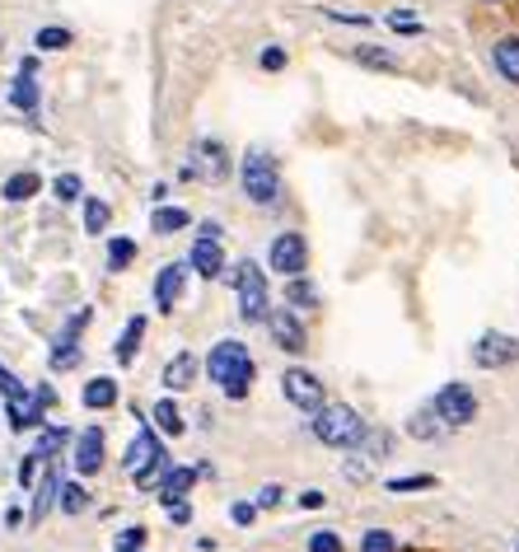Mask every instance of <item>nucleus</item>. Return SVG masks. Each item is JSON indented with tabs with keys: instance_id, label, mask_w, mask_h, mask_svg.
I'll return each instance as SVG.
<instances>
[{
	"instance_id": "412c9836",
	"label": "nucleus",
	"mask_w": 519,
	"mask_h": 552,
	"mask_svg": "<svg viewBox=\"0 0 519 552\" xmlns=\"http://www.w3.org/2000/svg\"><path fill=\"white\" fill-rule=\"evenodd\" d=\"M141 338H146V319L136 314V319H127V328H122V338H118V347H113V356H118V366H131V361H136V347H141Z\"/></svg>"
},
{
	"instance_id": "f257e3e1",
	"label": "nucleus",
	"mask_w": 519,
	"mask_h": 552,
	"mask_svg": "<svg viewBox=\"0 0 519 552\" xmlns=\"http://www.w3.org/2000/svg\"><path fill=\"white\" fill-rule=\"evenodd\" d=\"M206 370H211V384H221L225 398H234V403H239V398H249L253 375H258L249 347H243L239 338L215 342V347H211V356H206Z\"/></svg>"
},
{
	"instance_id": "8fccbe9b",
	"label": "nucleus",
	"mask_w": 519,
	"mask_h": 552,
	"mask_svg": "<svg viewBox=\"0 0 519 552\" xmlns=\"http://www.w3.org/2000/svg\"><path fill=\"white\" fill-rule=\"evenodd\" d=\"M486 5H496V0H486Z\"/></svg>"
},
{
	"instance_id": "1a4fd4ad",
	"label": "nucleus",
	"mask_w": 519,
	"mask_h": 552,
	"mask_svg": "<svg viewBox=\"0 0 519 552\" xmlns=\"http://www.w3.org/2000/svg\"><path fill=\"white\" fill-rule=\"evenodd\" d=\"M85 328H90V309H75L66 319V328H61L57 347H52V356H47L52 370H75L80 366V333H85Z\"/></svg>"
},
{
	"instance_id": "0eeeda50",
	"label": "nucleus",
	"mask_w": 519,
	"mask_h": 552,
	"mask_svg": "<svg viewBox=\"0 0 519 552\" xmlns=\"http://www.w3.org/2000/svg\"><path fill=\"white\" fill-rule=\"evenodd\" d=\"M514 361H519V338H510V333H482L473 342V366L477 370H505Z\"/></svg>"
},
{
	"instance_id": "c85d7f7f",
	"label": "nucleus",
	"mask_w": 519,
	"mask_h": 552,
	"mask_svg": "<svg viewBox=\"0 0 519 552\" xmlns=\"http://www.w3.org/2000/svg\"><path fill=\"white\" fill-rule=\"evenodd\" d=\"M71 43H75V33L61 29V24H47V29L33 33V47H38V52H61V47H71Z\"/></svg>"
},
{
	"instance_id": "6ab92c4d",
	"label": "nucleus",
	"mask_w": 519,
	"mask_h": 552,
	"mask_svg": "<svg viewBox=\"0 0 519 552\" xmlns=\"http://www.w3.org/2000/svg\"><path fill=\"white\" fill-rule=\"evenodd\" d=\"M491 66H496L510 85H519V38H501L491 47Z\"/></svg>"
},
{
	"instance_id": "20e7f679",
	"label": "nucleus",
	"mask_w": 519,
	"mask_h": 552,
	"mask_svg": "<svg viewBox=\"0 0 519 552\" xmlns=\"http://www.w3.org/2000/svg\"><path fill=\"white\" fill-rule=\"evenodd\" d=\"M230 281H234V290H239V319L243 323H262L267 319V276H262V267L258 262H239L234 271H230Z\"/></svg>"
},
{
	"instance_id": "a878e982",
	"label": "nucleus",
	"mask_w": 519,
	"mask_h": 552,
	"mask_svg": "<svg viewBox=\"0 0 519 552\" xmlns=\"http://www.w3.org/2000/svg\"><path fill=\"white\" fill-rule=\"evenodd\" d=\"M136 262V239L118 234V239H108V271H127Z\"/></svg>"
},
{
	"instance_id": "f03ea898",
	"label": "nucleus",
	"mask_w": 519,
	"mask_h": 552,
	"mask_svg": "<svg viewBox=\"0 0 519 552\" xmlns=\"http://www.w3.org/2000/svg\"><path fill=\"white\" fill-rule=\"evenodd\" d=\"M239 183H243V197H249L253 206H277L281 197V169H277V159H271L267 150H249L239 164Z\"/></svg>"
},
{
	"instance_id": "a19ab883",
	"label": "nucleus",
	"mask_w": 519,
	"mask_h": 552,
	"mask_svg": "<svg viewBox=\"0 0 519 552\" xmlns=\"http://www.w3.org/2000/svg\"><path fill=\"white\" fill-rule=\"evenodd\" d=\"M281 501H286V491H281L277 482H267V487L258 491V506H262V510H277Z\"/></svg>"
},
{
	"instance_id": "f8f14e48",
	"label": "nucleus",
	"mask_w": 519,
	"mask_h": 552,
	"mask_svg": "<svg viewBox=\"0 0 519 552\" xmlns=\"http://www.w3.org/2000/svg\"><path fill=\"white\" fill-rule=\"evenodd\" d=\"M159 463H164L159 440H155L150 426H141V431H136V440L127 445V473H131V478H146V473H155Z\"/></svg>"
},
{
	"instance_id": "49530a36",
	"label": "nucleus",
	"mask_w": 519,
	"mask_h": 552,
	"mask_svg": "<svg viewBox=\"0 0 519 552\" xmlns=\"http://www.w3.org/2000/svg\"><path fill=\"white\" fill-rule=\"evenodd\" d=\"M33 473H38V454H29L19 463V487H33Z\"/></svg>"
},
{
	"instance_id": "9b49d317",
	"label": "nucleus",
	"mask_w": 519,
	"mask_h": 552,
	"mask_svg": "<svg viewBox=\"0 0 519 552\" xmlns=\"http://www.w3.org/2000/svg\"><path fill=\"white\" fill-rule=\"evenodd\" d=\"M281 394H286V403L299 407V412H318V407H323V384H318L314 370H286V375H281Z\"/></svg>"
},
{
	"instance_id": "7c9ffc66",
	"label": "nucleus",
	"mask_w": 519,
	"mask_h": 552,
	"mask_svg": "<svg viewBox=\"0 0 519 552\" xmlns=\"http://www.w3.org/2000/svg\"><path fill=\"white\" fill-rule=\"evenodd\" d=\"M57 506L66 510V515H80L90 506V491L80 487V482H61V491H57Z\"/></svg>"
},
{
	"instance_id": "58836bf2",
	"label": "nucleus",
	"mask_w": 519,
	"mask_h": 552,
	"mask_svg": "<svg viewBox=\"0 0 519 552\" xmlns=\"http://www.w3.org/2000/svg\"><path fill=\"white\" fill-rule=\"evenodd\" d=\"M435 487V478H389V491H430Z\"/></svg>"
},
{
	"instance_id": "5701e85b",
	"label": "nucleus",
	"mask_w": 519,
	"mask_h": 552,
	"mask_svg": "<svg viewBox=\"0 0 519 552\" xmlns=\"http://www.w3.org/2000/svg\"><path fill=\"white\" fill-rule=\"evenodd\" d=\"M193 225V215H187L183 206H159L155 215H150V230L155 234H178V230H187Z\"/></svg>"
},
{
	"instance_id": "2eb2a0df",
	"label": "nucleus",
	"mask_w": 519,
	"mask_h": 552,
	"mask_svg": "<svg viewBox=\"0 0 519 552\" xmlns=\"http://www.w3.org/2000/svg\"><path fill=\"white\" fill-rule=\"evenodd\" d=\"M99 463H103V431L90 426V431H80V440H75V473L80 478H94Z\"/></svg>"
},
{
	"instance_id": "ddd939ff",
	"label": "nucleus",
	"mask_w": 519,
	"mask_h": 552,
	"mask_svg": "<svg viewBox=\"0 0 519 552\" xmlns=\"http://www.w3.org/2000/svg\"><path fill=\"white\" fill-rule=\"evenodd\" d=\"M183 286H187V262H164L155 276V305L164 314H174V305L183 300Z\"/></svg>"
},
{
	"instance_id": "c03bdc74",
	"label": "nucleus",
	"mask_w": 519,
	"mask_h": 552,
	"mask_svg": "<svg viewBox=\"0 0 519 552\" xmlns=\"http://www.w3.org/2000/svg\"><path fill=\"white\" fill-rule=\"evenodd\" d=\"M258 66H262V71H281V66H286V52H281V47H267L262 57H258Z\"/></svg>"
},
{
	"instance_id": "6e6552de",
	"label": "nucleus",
	"mask_w": 519,
	"mask_h": 552,
	"mask_svg": "<svg viewBox=\"0 0 519 552\" xmlns=\"http://www.w3.org/2000/svg\"><path fill=\"white\" fill-rule=\"evenodd\" d=\"M267 262H271V271H281V276H299V271L309 267V243H305V234H295V230L277 234V239H271Z\"/></svg>"
},
{
	"instance_id": "4468645a",
	"label": "nucleus",
	"mask_w": 519,
	"mask_h": 552,
	"mask_svg": "<svg viewBox=\"0 0 519 552\" xmlns=\"http://www.w3.org/2000/svg\"><path fill=\"white\" fill-rule=\"evenodd\" d=\"M187 267L193 271H202L206 281H215V276H225V248H221V239H197L193 243V253H187Z\"/></svg>"
},
{
	"instance_id": "473e14b6",
	"label": "nucleus",
	"mask_w": 519,
	"mask_h": 552,
	"mask_svg": "<svg viewBox=\"0 0 519 552\" xmlns=\"http://www.w3.org/2000/svg\"><path fill=\"white\" fill-rule=\"evenodd\" d=\"M407 435L412 440H435L440 435V417H435V412H417V417L407 422Z\"/></svg>"
},
{
	"instance_id": "e433bc0d",
	"label": "nucleus",
	"mask_w": 519,
	"mask_h": 552,
	"mask_svg": "<svg viewBox=\"0 0 519 552\" xmlns=\"http://www.w3.org/2000/svg\"><path fill=\"white\" fill-rule=\"evenodd\" d=\"M146 538H150V534L141 529V524H136V529H122V534H118V552H141Z\"/></svg>"
},
{
	"instance_id": "bb28decb",
	"label": "nucleus",
	"mask_w": 519,
	"mask_h": 552,
	"mask_svg": "<svg viewBox=\"0 0 519 552\" xmlns=\"http://www.w3.org/2000/svg\"><path fill=\"white\" fill-rule=\"evenodd\" d=\"M113 403H118V384H113V379L99 375V379L85 384V407H99V412H103V407H113Z\"/></svg>"
},
{
	"instance_id": "ea45409f",
	"label": "nucleus",
	"mask_w": 519,
	"mask_h": 552,
	"mask_svg": "<svg viewBox=\"0 0 519 552\" xmlns=\"http://www.w3.org/2000/svg\"><path fill=\"white\" fill-rule=\"evenodd\" d=\"M0 394H5V398H29V384H19L5 366H0Z\"/></svg>"
},
{
	"instance_id": "72a5a7b5",
	"label": "nucleus",
	"mask_w": 519,
	"mask_h": 552,
	"mask_svg": "<svg viewBox=\"0 0 519 552\" xmlns=\"http://www.w3.org/2000/svg\"><path fill=\"white\" fill-rule=\"evenodd\" d=\"M361 552H398V538H393L389 529H370V534L361 538Z\"/></svg>"
},
{
	"instance_id": "9d476101",
	"label": "nucleus",
	"mask_w": 519,
	"mask_h": 552,
	"mask_svg": "<svg viewBox=\"0 0 519 552\" xmlns=\"http://www.w3.org/2000/svg\"><path fill=\"white\" fill-rule=\"evenodd\" d=\"M262 323L271 328V338H277L281 351H290V356L309 351V333H305V323H299V314H295L290 305H286V309H267Z\"/></svg>"
},
{
	"instance_id": "f3484780",
	"label": "nucleus",
	"mask_w": 519,
	"mask_h": 552,
	"mask_svg": "<svg viewBox=\"0 0 519 552\" xmlns=\"http://www.w3.org/2000/svg\"><path fill=\"white\" fill-rule=\"evenodd\" d=\"M193 379H197V356L193 351H178L169 366H164V384H169L174 394H183V389H193Z\"/></svg>"
},
{
	"instance_id": "09e8293b",
	"label": "nucleus",
	"mask_w": 519,
	"mask_h": 552,
	"mask_svg": "<svg viewBox=\"0 0 519 552\" xmlns=\"http://www.w3.org/2000/svg\"><path fill=\"white\" fill-rule=\"evenodd\" d=\"M346 478H351V482H365L370 473H365V463H346Z\"/></svg>"
},
{
	"instance_id": "cd10ccee",
	"label": "nucleus",
	"mask_w": 519,
	"mask_h": 552,
	"mask_svg": "<svg viewBox=\"0 0 519 552\" xmlns=\"http://www.w3.org/2000/svg\"><path fill=\"white\" fill-rule=\"evenodd\" d=\"M356 445H361V459H384V454H389V445H393V435H389V431H379V426H374V431L365 426Z\"/></svg>"
},
{
	"instance_id": "c756f323",
	"label": "nucleus",
	"mask_w": 519,
	"mask_h": 552,
	"mask_svg": "<svg viewBox=\"0 0 519 552\" xmlns=\"http://www.w3.org/2000/svg\"><path fill=\"white\" fill-rule=\"evenodd\" d=\"M108 220H113V206L99 202V197H85V230H90V234H103Z\"/></svg>"
},
{
	"instance_id": "aec40b11",
	"label": "nucleus",
	"mask_w": 519,
	"mask_h": 552,
	"mask_svg": "<svg viewBox=\"0 0 519 552\" xmlns=\"http://www.w3.org/2000/svg\"><path fill=\"white\" fill-rule=\"evenodd\" d=\"M361 66H370V71H402V62H398V52H389V47H379V43H361L356 52H351Z\"/></svg>"
},
{
	"instance_id": "4c0bfd02",
	"label": "nucleus",
	"mask_w": 519,
	"mask_h": 552,
	"mask_svg": "<svg viewBox=\"0 0 519 552\" xmlns=\"http://www.w3.org/2000/svg\"><path fill=\"white\" fill-rule=\"evenodd\" d=\"M309 552H342V538L333 529H318V534H309Z\"/></svg>"
},
{
	"instance_id": "a211bd4d",
	"label": "nucleus",
	"mask_w": 519,
	"mask_h": 552,
	"mask_svg": "<svg viewBox=\"0 0 519 552\" xmlns=\"http://www.w3.org/2000/svg\"><path fill=\"white\" fill-rule=\"evenodd\" d=\"M38 99H42L38 80H33L29 71H19L14 85H10V108H19V113H38Z\"/></svg>"
},
{
	"instance_id": "423d86ee",
	"label": "nucleus",
	"mask_w": 519,
	"mask_h": 552,
	"mask_svg": "<svg viewBox=\"0 0 519 552\" xmlns=\"http://www.w3.org/2000/svg\"><path fill=\"white\" fill-rule=\"evenodd\" d=\"M430 412H435L445 426H468V422L477 417V398H473L468 384H445V389L435 394Z\"/></svg>"
},
{
	"instance_id": "a18cd8bd",
	"label": "nucleus",
	"mask_w": 519,
	"mask_h": 552,
	"mask_svg": "<svg viewBox=\"0 0 519 552\" xmlns=\"http://www.w3.org/2000/svg\"><path fill=\"white\" fill-rule=\"evenodd\" d=\"M230 519H234V524H253V519H258V506L239 501V506H230Z\"/></svg>"
},
{
	"instance_id": "7ed1b4c3",
	"label": "nucleus",
	"mask_w": 519,
	"mask_h": 552,
	"mask_svg": "<svg viewBox=\"0 0 519 552\" xmlns=\"http://www.w3.org/2000/svg\"><path fill=\"white\" fill-rule=\"evenodd\" d=\"M361 431H365V422H361L346 403H323V407L314 412V435L323 440V445H333V450L356 445Z\"/></svg>"
},
{
	"instance_id": "37998d69",
	"label": "nucleus",
	"mask_w": 519,
	"mask_h": 552,
	"mask_svg": "<svg viewBox=\"0 0 519 552\" xmlns=\"http://www.w3.org/2000/svg\"><path fill=\"white\" fill-rule=\"evenodd\" d=\"M164 510H169V519H174V524H187V519H193V506H187L183 496H178V501H164Z\"/></svg>"
},
{
	"instance_id": "dca6fc26",
	"label": "nucleus",
	"mask_w": 519,
	"mask_h": 552,
	"mask_svg": "<svg viewBox=\"0 0 519 552\" xmlns=\"http://www.w3.org/2000/svg\"><path fill=\"white\" fill-rule=\"evenodd\" d=\"M286 305H290L295 314H309V309L323 305L318 290H314V281H309L305 271H299V276H286Z\"/></svg>"
},
{
	"instance_id": "4be33fe9",
	"label": "nucleus",
	"mask_w": 519,
	"mask_h": 552,
	"mask_svg": "<svg viewBox=\"0 0 519 552\" xmlns=\"http://www.w3.org/2000/svg\"><path fill=\"white\" fill-rule=\"evenodd\" d=\"M202 478V468H174V473H164V496H159V501H178V496H187V491H193V482Z\"/></svg>"
},
{
	"instance_id": "79ce46f5",
	"label": "nucleus",
	"mask_w": 519,
	"mask_h": 552,
	"mask_svg": "<svg viewBox=\"0 0 519 552\" xmlns=\"http://www.w3.org/2000/svg\"><path fill=\"white\" fill-rule=\"evenodd\" d=\"M323 19H333V24H351V29H365L370 14H346V10H323Z\"/></svg>"
},
{
	"instance_id": "c9c22d12",
	"label": "nucleus",
	"mask_w": 519,
	"mask_h": 552,
	"mask_svg": "<svg viewBox=\"0 0 519 552\" xmlns=\"http://www.w3.org/2000/svg\"><path fill=\"white\" fill-rule=\"evenodd\" d=\"M61 440H66V426H47V431L38 435V450H33V454H38V459L57 454V450H61Z\"/></svg>"
},
{
	"instance_id": "393cba45",
	"label": "nucleus",
	"mask_w": 519,
	"mask_h": 552,
	"mask_svg": "<svg viewBox=\"0 0 519 552\" xmlns=\"http://www.w3.org/2000/svg\"><path fill=\"white\" fill-rule=\"evenodd\" d=\"M57 491H61V473H57V468H47L42 482H38V496H33V519H42L52 506H57Z\"/></svg>"
},
{
	"instance_id": "39448f33",
	"label": "nucleus",
	"mask_w": 519,
	"mask_h": 552,
	"mask_svg": "<svg viewBox=\"0 0 519 552\" xmlns=\"http://www.w3.org/2000/svg\"><path fill=\"white\" fill-rule=\"evenodd\" d=\"M183 178H197V183H225L230 178V150L225 141H193V150H187L183 159Z\"/></svg>"
},
{
	"instance_id": "de8ad7c7",
	"label": "nucleus",
	"mask_w": 519,
	"mask_h": 552,
	"mask_svg": "<svg viewBox=\"0 0 519 552\" xmlns=\"http://www.w3.org/2000/svg\"><path fill=\"white\" fill-rule=\"evenodd\" d=\"M323 501H327V496H323V491H314V487H309V491H299V506H305V510H318Z\"/></svg>"
},
{
	"instance_id": "f704fd0d",
	"label": "nucleus",
	"mask_w": 519,
	"mask_h": 552,
	"mask_svg": "<svg viewBox=\"0 0 519 552\" xmlns=\"http://www.w3.org/2000/svg\"><path fill=\"white\" fill-rule=\"evenodd\" d=\"M52 192H57V202H80L85 183H80V174H61L57 183H52Z\"/></svg>"
},
{
	"instance_id": "b1692460",
	"label": "nucleus",
	"mask_w": 519,
	"mask_h": 552,
	"mask_svg": "<svg viewBox=\"0 0 519 552\" xmlns=\"http://www.w3.org/2000/svg\"><path fill=\"white\" fill-rule=\"evenodd\" d=\"M38 187H42V178H38L33 169H24V174L5 178V187H0V197H5V202H29Z\"/></svg>"
},
{
	"instance_id": "2f4dec72",
	"label": "nucleus",
	"mask_w": 519,
	"mask_h": 552,
	"mask_svg": "<svg viewBox=\"0 0 519 552\" xmlns=\"http://www.w3.org/2000/svg\"><path fill=\"white\" fill-rule=\"evenodd\" d=\"M150 417H155V426H159V431H169V435H183V412H178L169 398H164V403H155V412H150Z\"/></svg>"
}]
</instances>
